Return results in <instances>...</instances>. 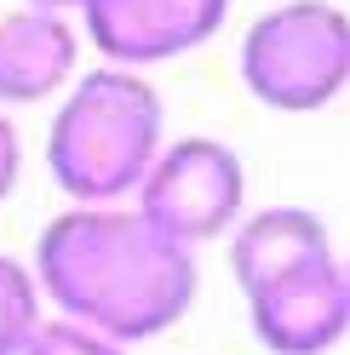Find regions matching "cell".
<instances>
[{
  "label": "cell",
  "mask_w": 350,
  "mask_h": 355,
  "mask_svg": "<svg viewBox=\"0 0 350 355\" xmlns=\"http://www.w3.org/2000/svg\"><path fill=\"white\" fill-rule=\"evenodd\" d=\"M35 281L58 315L144 344L190 315L195 247L126 201H69L35 241Z\"/></svg>",
  "instance_id": "1"
},
{
  "label": "cell",
  "mask_w": 350,
  "mask_h": 355,
  "mask_svg": "<svg viewBox=\"0 0 350 355\" xmlns=\"http://www.w3.org/2000/svg\"><path fill=\"white\" fill-rule=\"evenodd\" d=\"M230 270L247 298V327L270 355H327L350 338V286L333 235L310 207L242 212L230 235Z\"/></svg>",
  "instance_id": "2"
},
{
  "label": "cell",
  "mask_w": 350,
  "mask_h": 355,
  "mask_svg": "<svg viewBox=\"0 0 350 355\" xmlns=\"http://www.w3.org/2000/svg\"><path fill=\"white\" fill-rule=\"evenodd\" d=\"M167 144V109L144 69L98 63L63 86L47 126V172L69 201H133Z\"/></svg>",
  "instance_id": "3"
},
{
  "label": "cell",
  "mask_w": 350,
  "mask_h": 355,
  "mask_svg": "<svg viewBox=\"0 0 350 355\" xmlns=\"http://www.w3.org/2000/svg\"><path fill=\"white\" fill-rule=\"evenodd\" d=\"M235 69L265 109L316 115L350 86V17L333 0H281L247 24Z\"/></svg>",
  "instance_id": "4"
},
{
  "label": "cell",
  "mask_w": 350,
  "mask_h": 355,
  "mask_svg": "<svg viewBox=\"0 0 350 355\" xmlns=\"http://www.w3.org/2000/svg\"><path fill=\"white\" fill-rule=\"evenodd\" d=\"M133 207L156 230H167L184 247H207V241L230 235L247 212V166L224 138H172L149 161Z\"/></svg>",
  "instance_id": "5"
},
{
  "label": "cell",
  "mask_w": 350,
  "mask_h": 355,
  "mask_svg": "<svg viewBox=\"0 0 350 355\" xmlns=\"http://www.w3.org/2000/svg\"><path fill=\"white\" fill-rule=\"evenodd\" d=\"M230 0H86L81 35L92 52L121 69H149L172 63L224 29Z\"/></svg>",
  "instance_id": "6"
},
{
  "label": "cell",
  "mask_w": 350,
  "mask_h": 355,
  "mask_svg": "<svg viewBox=\"0 0 350 355\" xmlns=\"http://www.w3.org/2000/svg\"><path fill=\"white\" fill-rule=\"evenodd\" d=\"M81 75V29L69 12L17 6L0 17V109H24L63 98V86Z\"/></svg>",
  "instance_id": "7"
},
{
  "label": "cell",
  "mask_w": 350,
  "mask_h": 355,
  "mask_svg": "<svg viewBox=\"0 0 350 355\" xmlns=\"http://www.w3.org/2000/svg\"><path fill=\"white\" fill-rule=\"evenodd\" d=\"M40 321H47V293L35 281V263L0 252V355H24Z\"/></svg>",
  "instance_id": "8"
},
{
  "label": "cell",
  "mask_w": 350,
  "mask_h": 355,
  "mask_svg": "<svg viewBox=\"0 0 350 355\" xmlns=\"http://www.w3.org/2000/svg\"><path fill=\"white\" fill-rule=\"evenodd\" d=\"M24 355H133V344L109 338V332L86 327V321H69V315H47Z\"/></svg>",
  "instance_id": "9"
},
{
  "label": "cell",
  "mask_w": 350,
  "mask_h": 355,
  "mask_svg": "<svg viewBox=\"0 0 350 355\" xmlns=\"http://www.w3.org/2000/svg\"><path fill=\"white\" fill-rule=\"evenodd\" d=\"M17 172H24V144H17V126L12 115L0 109V201L17 189Z\"/></svg>",
  "instance_id": "10"
},
{
  "label": "cell",
  "mask_w": 350,
  "mask_h": 355,
  "mask_svg": "<svg viewBox=\"0 0 350 355\" xmlns=\"http://www.w3.org/2000/svg\"><path fill=\"white\" fill-rule=\"evenodd\" d=\"M29 6H47V12H69V17H75L86 0H29Z\"/></svg>",
  "instance_id": "11"
},
{
  "label": "cell",
  "mask_w": 350,
  "mask_h": 355,
  "mask_svg": "<svg viewBox=\"0 0 350 355\" xmlns=\"http://www.w3.org/2000/svg\"><path fill=\"white\" fill-rule=\"evenodd\" d=\"M339 263H344V286H350V252H344V258H339Z\"/></svg>",
  "instance_id": "12"
}]
</instances>
